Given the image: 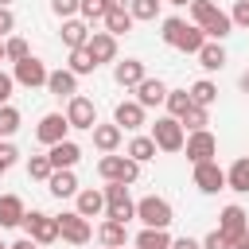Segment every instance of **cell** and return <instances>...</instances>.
<instances>
[{
  "label": "cell",
  "mask_w": 249,
  "mask_h": 249,
  "mask_svg": "<svg viewBox=\"0 0 249 249\" xmlns=\"http://www.w3.org/2000/svg\"><path fill=\"white\" fill-rule=\"evenodd\" d=\"M160 35H163L167 47H175V51H183V54H198L202 43H206V31L195 27V23H187V19H179V16H167Z\"/></svg>",
  "instance_id": "obj_1"
},
{
  "label": "cell",
  "mask_w": 249,
  "mask_h": 249,
  "mask_svg": "<svg viewBox=\"0 0 249 249\" xmlns=\"http://www.w3.org/2000/svg\"><path fill=\"white\" fill-rule=\"evenodd\" d=\"M191 19H195V27H202V31H206V39H218V43L233 31L230 12H222L214 0H191Z\"/></svg>",
  "instance_id": "obj_2"
},
{
  "label": "cell",
  "mask_w": 249,
  "mask_h": 249,
  "mask_svg": "<svg viewBox=\"0 0 249 249\" xmlns=\"http://www.w3.org/2000/svg\"><path fill=\"white\" fill-rule=\"evenodd\" d=\"M97 175H101L105 183H136V179H140V163H136L128 152H124V156L109 152V156L97 160Z\"/></svg>",
  "instance_id": "obj_3"
},
{
  "label": "cell",
  "mask_w": 249,
  "mask_h": 249,
  "mask_svg": "<svg viewBox=\"0 0 249 249\" xmlns=\"http://www.w3.org/2000/svg\"><path fill=\"white\" fill-rule=\"evenodd\" d=\"M152 140H156V148L160 152H183V144H187V132H183V121L179 117H156V124H152Z\"/></svg>",
  "instance_id": "obj_4"
},
{
  "label": "cell",
  "mask_w": 249,
  "mask_h": 249,
  "mask_svg": "<svg viewBox=\"0 0 249 249\" xmlns=\"http://www.w3.org/2000/svg\"><path fill=\"white\" fill-rule=\"evenodd\" d=\"M136 218H140L144 226L167 230V226L175 222V210H171V202H167V198H160V195H144V198L136 202Z\"/></svg>",
  "instance_id": "obj_5"
},
{
  "label": "cell",
  "mask_w": 249,
  "mask_h": 249,
  "mask_svg": "<svg viewBox=\"0 0 249 249\" xmlns=\"http://www.w3.org/2000/svg\"><path fill=\"white\" fill-rule=\"evenodd\" d=\"M105 218H117L128 226V218H136V202L128 198V183H105Z\"/></svg>",
  "instance_id": "obj_6"
},
{
  "label": "cell",
  "mask_w": 249,
  "mask_h": 249,
  "mask_svg": "<svg viewBox=\"0 0 249 249\" xmlns=\"http://www.w3.org/2000/svg\"><path fill=\"white\" fill-rule=\"evenodd\" d=\"M58 237L70 241V245H89V241H93V226H89L86 214L62 210V214H58Z\"/></svg>",
  "instance_id": "obj_7"
},
{
  "label": "cell",
  "mask_w": 249,
  "mask_h": 249,
  "mask_svg": "<svg viewBox=\"0 0 249 249\" xmlns=\"http://www.w3.org/2000/svg\"><path fill=\"white\" fill-rule=\"evenodd\" d=\"M23 230H27V237H31V241H39V245L58 241V218H54V214L27 210V214H23Z\"/></svg>",
  "instance_id": "obj_8"
},
{
  "label": "cell",
  "mask_w": 249,
  "mask_h": 249,
  "mask_svg": "<svg viewBox=\"0 0 249 249\" xmlns=\"http://www.w3.org/2000/svg\"><path fill=\"white\" fill-rule=\"evenodd\" d=\"M12 78H16V86H27V89H39V86H47V78H51V70H47V62H43V58H35V54H27V58H19V62L12 66Z\"/></svg>",
  "instance_id": "obj_9"
},
{
  "label": "cell",
  "mask_w": 249,
  "mask_h": 249,
  "mask_svg": "<svg viewBox=\"0 0 249 249\" xmlns=\"http://www.w3.org/2000/svg\"><path fill=\"white\" fill-rule=\"evenodd\" d=\"M66 121H70V128L93 132V124H97V105H93L86 93H74V97H66Z\"/></svg>",
  "instance_id": "obj_10"
},
{
  "label": "cell",
  "mask_w": 249,
  "mask_h": 249,
  "mask_svg": "<svg viewBox=\"0 0 249 249\" xmlns=\"http://www.w3.org/2000/svg\"><path fill=\"white\" fill-rule=\"evenodd\" d=\"M183 152H187V160H191V163H206V160H214V156H218V140H214V132H210V128H195V132L187 136Z\"/></svg>",
  "instance_id": "obj_11"
},
{
  "label": "cell",
  "mask_w": 249,
  "mask_h": 249,
  "mask_svg": "<svg viewBox=\"0 0 249 249\" xmlns=\"http://www.w3.org/2000/svg\"><path fill=\"white\" fill-rule=\"evenodd\" d=\"M66 132H70V121H66V113H47L39 124H35V140L39 144H58V140H66Z\"/></svg>",
  "instance_id": "obj_12"
},
{
  "label": "cell",
  "mask_w": 249,
  "mask_h": 249,
  "mask_svg": "<svg viewBox=\"0 0 249 249\" xmlns=\"http://www.w3.org/2000/svg\"><path fill=\"white\" fill-rule=\"evenodd\" d=\"M218 230L233 241V249H237V241H241V233L249 230V214H245V206H237V202H230L226 210H222V218H218Z\"/></svg>",
  "instance_id": "obj_13"
},
{
  "label": "cell",
  "mask_w": 249,
  "mask_h": 249,
  "mask_svg": "<svg viewBox=\"0 0 249 249\" xmlns=\"http://www.w3.org/2000/svg\"><path fill=\"white\" fill-rule=\"evenodd\" d=\"M195 187L202 195H218L226 187V171L218 167V160H206V163H195Z\"/></svg>",
  "instance_id": "obj_14"
},
{
  "label": "cell",
  "mask_w": 249,
  "mask_h": 249,
  "mask_svg": "<svg viewBox=\"0 0 249 249\" xmlns=\"http://www.w3.org/2000/svg\"><path fill=\"white\" fill-rule=\"evenodd\" d=\"M86 51H89V58L101 66V62H117V35H109V31H93L89 35V43H86Z\"/></svg>",
  "instance_id": "obj_15"
},
{
  "label": "cell",
  "mask_w": 249,
  "mask_h": 249,
  "mask_svg": "<svg viewBox=\"0 0 249 249\" xmlns=\"http://www.w3.org/2000/svg\"><path fill=\"white\" fill-rule=\"evenodd\" d=\"M144 78H148V74H144V62H140V58H124V62L117 58V62H113V82H117V86L136 89Z\"/></svg>",
  "instance_id": "obj_16"
},
{
  "label": "cell",
  "mask_w": 249,
  "mask_h": 249,
  "mask_svg": "<svg viewBox=\"0 0 249 249\" xmlns=\"http://www.w3.org/2000/svg\"><path fill=\"white\" fill-rule=\"evenodd\" d=\"M47 191H51L54 198H70V195H78V175H74V167H54L51 179H47Z\"/></svg>",
  "instance_id": "obj_17"
},
{
  "label": "cell",
  "mask_w": 249,
  "mask_h": 249,
  "mask_svg": "<svg viewBox=\"0 0 249 249\" xmlns=\"http://www.w3.org/2000/svg\"><path fill=\"white\" fill-rule=\"evenodd\" d=\"M144 105L140 101H117V109H113V121L121 124V128H128V132H136L140 124H144Z\"/></svg>",
  "instance_id": "obj_18"
},
{
  "label": "cell",
  "mask_w": 249,
  "mask_h": 249,
  "mask_svg": "<svg viewBox=\"0 0 249 249\" xmlns=\"http://www.w3.org/2000/svg\"><path fill=\"white\" fill-rule=\"evenodd\" d=\"M121 136H124V128L113 121V124H93V148L101 152V156H109V152H117L121 148Z\"/></svg>",
  "instance_id": "obj_19"
},
{
  "label": "cell",
  "mask_w": 249,
  "mask_h": 249,
  "mask_svg": "<svg viewBox=\"0 0 249 249\" xmlns=\"http://www.w3.org/2000/svg\"><path fill=\"white\" fill-rule=\"evenodd\" d=\"M74 210H78V214H86V218L105 214V191H97V187L78 191V195H74Z\"/></svg>",
  "instance_id": "obj_20"
},
{
  "label": "cell",
  "mask_w": 249,
  "mask_h": 249,
  "mask_svg": "<svg viewBox=\"0 0 249 249\" xmlns=\"http://www.w3.org/2000/svg\"><path fill=\"white\" fill-rule=\"evenodd\" d=\"M23 214H27V206H23L19 195H0V226H4V230L23 226Z\"/></svg>",
  "instance_id": "obj_21"
},
{
  "label": "cell",
  "mask_w": 249,
  "mask_h": 249,
  "mask_svg": "<svg viewBox=\"0 0 249 249\" xmlns=\"http://www.w3.org/2000/svg\"><path fill=\"white\" fill-rule=\"evenodd\" d=\"M47 89H51L54 97H74V93H78V74H74L70 66H62V70H51V78H47Z\"/></svg>",
  "instance_id": "obj_22"
},
{
  "label": "cell",
  "mask_w": 249,
  "mask_h": 249,
  "mask_svg": "<svg viewBox=\"0 0 249 249\" xmlns=\"http://www.w3.org/2000/svg\"><path fill=\"white\" fill-rule=\"evenodd\" d=\"M136 101H140L144 109H156V105L167 101V86H163L160 78H144V82L136 86Z\"/></svg>",
  "instance_id": "obj_23"
},
{
  "label": "cell",
  "mask_w": 249,
  "mask_h": 249,
  "mask_svg": "<svg viewBox=\"0 0 249 249\" xmlns=\"http://www.w3.org/2000/svg\"><path fill=\"white\" fill-rule=\"evenodd\" d=\"M89 23L86 19H62V43L70 47V51H78V47H86L89 43Z\"/></svg>",
  "instance_id": "obj_24"
},
{
  "label": "cell",
  "mask_w": 249,
  "mask_h": 249,
  "mask_svg": "<svg viewBox=\"0 0 249 249\" xmlns=\"http://www.w3.org/2000/svg\"><path fill=\"white\" fill-rule=\"evenodd\" d=\"M47 156H51V163H54V167H74V163L82 160V148L66 136V140H58V144H51V152H47Z\"/></svg>",
  "instance_id": "obj_25"
},
{
  "label": "cell",
  "mask_w": 249,
  "mask_h": 249,
  "mask_svg": "<svg viewBox=\"0 0 249 249\" xmlns=\"http://www.w3.org/2000/svg\"><path fill=\"white\" fill-rule=\"evenodd\" d=\"M226 187L237 191V195H249V156H237L226 171Z\"/></svg>",
  "instance_id": "obj_26"
},
{
  "label": "cell",
  "mask_w": 249,
  "mask_h": 249,
  "mask_svg": "<svg viewBox=\"0 0 249 249\" xmlns=\"http://www.w3.org/2000/svg\"><path fill=\"white\" fill-rule=\"evenodd\" d=\"M198 66H202V70H222V66H226V47H222L218 39H206L202 51H198Z\"/></svg>",
  "instance_id": "obj_27"
},
{
  "label": "cell",
  "mask_w": 249,
  "mask_h": 249,
  "mask_svg": "<svg viewBox=\"0 0 249 249\" xmlns=\"http://www.w3.org/2000/svg\"><path fill=\"white\" fill-rule=\"evenodd\" d=\"M97 241H101V245H124V241H128V226L117 222V218H105V222L97 226Z\"/></svg>",
  "instance_id": "obj_28"
},
{
  "label": "cell",
  "mask_w": 249,
  "mask_h": 249,
  "mask_svg": "<svg viewBox=\"0 0 249 249\" xmlns=\"http://www.w3.org/2000/svg\"><path fill=\"white\" fill-rule=\"evenodd\" d=\"M136 249H171V233L167 230H156V226H144L136 233Z\"/></svg>",
  "instance_id": "obj_29"
},
{
  "label": "cell",
  "mask_w": 249,
  "mask_h": 249,
  "mask_svg": "<svg viewBox=\"0 0 249 249\" xmlns=\"http://www.w3.org/2000/svg\"><path fill=\"white\" fill-rule=\"evenodd\" d=\"M132 23H136V19H132V12H128V8L105 12V31H109V35H128V31H132Z\"/></svg>",
  "instance_id": "obj_30"
},
{
  "label": "cell",
  "mask_w": 249,
  "mask_h": 249,
  "mask_svg": "<svg viewBox=\"0 0 249 249\" xmlns=\"http://www.w3.org/2000/svg\"><path fill=\"white\" fill-rule=\"evenodd\" d=\"M124 152H128L136 163H148V160H156V152H160V148H156V140H152V136H132Z\"/></svg>",
  "instance_id": "obj_31"
},
{
  "label": "cell",
  "mask_w": 249,
  "mask_h": 249,
  "mask_svg": "<svg viewBox=\"0 0 249 249\" xmlns=\"http://www.w3.org/2000/svg\"><path fill=\"white\" fill-rule=\"evenodd\" d=\"M214 97H218V86H214L210 78H202V82H195V86H191V101H195V105H206V109H210V105H214Z\"/></svg>",
  "instance_id": "obj_32"
},
{
  "label": "cell",
  "mask_w": 249,
  "mask_h": 249,
  "mask_svg": "<svg viewBox=\"0 0 249 249\" xmlns=\"http://www.w3.org/2000/svg\"><path fill=\"white\" fill-rule=\"evenodd\" d=\"M163 105H167L171 117H183L195 101H191V89H167V101H163Z\"/></svg>",
  "instance_id": "obj_33"
},
{
  "label": "cell",
  "mask_w": 249,
  "mask_h": 249,
  "mask_svg": "<svg viewBox=\"0 0 249 249\" xmlns=\"http://www.w3.org/2000/svg\"><path fill=\"white\" fill-rule=\"evenodd\" d=\"M160 4H163V0H128V12H132V19L148 23V19L160 16Z\"/></svg>",
  "instance_id": "obj_34"
},
{
  "label": "cell",
  "mask_w": 249,
  "mask_h": 249,
  "mask_svg": "<svg viewBox=\"0 0 249 249\" xmlns=\"http://www.w3.org/2000/svg\"><path fill=\"white\" fill-rule=\"evenodd\" d=\"M19 109L16 105H0V136H16L19 132Z\"/></svg>",
  "instance_id": "obj_35"
},
{
  "label": "cell",
  "mask_w": 249,
  "mask_h": 249,
  "mask_svg": "<svg viewBox=\"0 0 249 249\" xmlns=\"http://www.w3.org/2000/svg\"><path fill=\"white\" fill-rule=\"evenodd\" d=\"M27 54H31V47H27L19 35H8V39H4V58H8L12 66H16L19 58H27Z\"/></svg>",
  "instance_id": "obj_36"
},
{
  "label": "cell",
  "mask_w": 249,
  "mask_h": 249,
  "mask_svg": "<svg viewBox=\"0 0 249 249\" xmlns=\"http://www.w3.org/2000/svg\"><path fill=\"white\" fill-rule=\"evenodd\" d=\"M70 70L82 78V74H93V70H97V62L89 58V51H86V47H78V51H70Z\"/></svg>",
  "instance_id": "obj_37"
},
{
  "label": "cell",
  "mask_w": 249,
  "mask_h": 249,
  "mask_svg": "<svg viewBox=\"0 0 249 249\" xmlns=\"http://www.w3.org/2000/svg\"><path fill=\"white\" fill-rule=\"evenodd\" d=\"M179 121H183V128H191V132H195V128H206V124H210V113H206V105H191Z\"/></svg>",
  "instance_id": "obj_38"
},
{
  "label": "cell",
  "mask_w": 249,
  "mask_h": 249,
  "mask_svg": "<svg viewBox=\"0 0 249 249\" xmlns=\"http://www.w3.org/2000/svg\"><path fill=\"white\" fill-rule=\"evenodd\" d=\"M51 171H54V163H51V156H31V160H27V175H31V179H39V183H47V179H51Z\"/></svg>",
  "instance_id": "obj_39"
},
{
  "label": "cell",
  "mask_w": 249,
  "mask_h": 249,
  "mask_svg": "<svg viewBox=\"0 0 249 249\" xmlns=\"http://www.w3.org/2000/svg\"><path fill=\"white\" fill-rule=\"evenodd\" d=\"M78 16H82L86 23H93V19H105V0H82Z\"/></svg>",
  "instance_id": "obj_40"
},
{
  "label": "cell",
  "mask_w": 249,
  "mask_h": 249,
  "mask_svg": "<svg viewBox=\"0 0 249 249\" xmlns=\"http://www.w3.org/2000/svg\"><path fill=\"white\" fill-rule=\"evenodd\" d=\"M78 8H82V0H51V12H54L58 19H74Z\"/></svg>",
  "instance_id": "obj_41"
},
{
  "label": "cell",
  "mask_w": 249,
  "mask_h": 249,
  "mask_svg": "<svg viewBox=\"0 0 249 249\" xmlns=\"http://www.w3.org/2000/svg\"><path fill=\"white\" fill-rule=\"evenodd\" d=\"M230 19H233V27H245L249 31V0H237L233 12H230Z\"/></svg>",
  "instance_id": "obj_42"
},
{
  "label": "cell",
  "mask_w": 249,
  "mask_h": 249,
  "mask_svg": "<svg viewBox=\"0 0 249 249\" xmlns=\"http://www.w3.org/2000/svg\"><path fill=\"white\" fill-rule=\"evenodd\" d=\"M202 249H233V241L222 233V230H214V233H206V241H202Z\"/></svg>",
  "instance_id": "obj_43"
},
{
  "label": "cell",
  "mask_w": 249,
  "mask_h": 249,
  "mask_svg": "<svg viewBox=\"0 0 249 249\" xmlns=\"http://www.w3.org/2000/svg\"><path fill=\"white\" fill-rule=\"evenodd\" d=\"M12 31H16V16H12L8 4H0V39H8Z\"/></svg>",
  "instance_id": "obj_44"
},
{
  "label": "cell",
  "mask_w": 249,
  "mask_h": 249,
  "mask_svg": "<svg viewBox=\"0 0 249 249\" xmlns=\"http://www.w3.org/2000/svg\"><path fill=\"white\" fill-rule=\"evenodd\" d=\"M16 160H19V152H16V148H12L8 140H0V175H4V171H8V167H12Z\"/></svg>",
  "instance_id": "obj_45"
},
{
  "label": "cell",
  "mask_w": 249,
  "mask_h": 249,
  "mask_svg": "<svg viewBox=\"0 0 249 249\" xmlns=\"http://www.w3.org/2000/svg\"><path fill=\"white\" fill-rule=\"evenodd\" d=\"M12 89H16V78L0 70V105H8V101H12Z\"/></svg>",
  "instance_id": "obj_46"
},
{
  "label": "cell",
  "mask_w": 249,
  "mask_h": 249,
  "mask_svg": "<svg viewBox=\"0 0 249 249\" xmlns=\"http://www.w3.org/2000/svg\"><path fill=\"white\" fill-rule=\"evenodd\" d=\"M171 249H202V241H195V237H175Z\"/></svg>",
  "instance_id": "obj_47"
},
{
  "label": "cell",
  "mask_w": 249,
  "mask_h": 249,
  "mask_svg": "<svg viewBox=\"0 0 249 249\" xmlns=\"http://www.w3.org/2000/svg\"><path fill=\"white\" fill-rule=\"evenodd\" d=\"M8 249H39V241H31V237H19V241H12Z\"/></svg>",
  "instance_id": "obj_48"
},
{
  "label": "cell",
  "mask_w": 249,
  "mask_h": 249,
  "mask_svg": "<svg viewBox=\"0 0 249 249\" xmlns=\"http://www.w3.org/2000/svg\"><path fill=\"white\" fill-rule=\"evenodd\" d=\"M117 8H128V0H105V12H117Z\"/></svg>",
  "instance_id": "obj_49"
},
{
  "label": "cell",
  "mask_w": 249,
  "mask_h": 249,
  "mask_svg": "<svg viewBox=\"0 0 249 249\" xmlns=\"http://www.w3.org/2000/svg\"><path fill=\"white\" fill-rule=\"evenodd\" d=\"M237 86H241V93H249V70L241 74V82H237Z\"/></svg>",
  "instance_id": "obj_50"
},
{
  "label": "cell",
  "mask_w": 249,
  "mask_h": 249,
  "mask_svg": "<svg viewBox=\"0 0 249 249\" xmlns=\"http://www.w3.org/2000/svg\"><path fill=\"white\" fill-rule=\"evenodd\" d=\"M237 249H249V230L241 233V241H237Z\"/></svg>",
  "instance_id": "obj_51"
},
{
  "label": "cell",
  "mask_w": 249,
  "mask_h": 249,
  "mask_svg": "<svg viewBox=\"0 0 249 249\" xmlns=\"http://www.w3.org/2000/svg\"><path fill=\"white\" fill-rule=\"evenodd\" d=\"M167 4H191V0H167Z\"/></svg>",
  "instance_id": "obj_52"
},
{
  "label": "cell",
  "mask_w": 249,
  "mask_h": 249,
  "mask_svg": "<svg viewBox=\"0 0 249 249\" xmlns=\"http://www.w3.org/2000/svg\"><path fill=\"white\" fill-rule=\"evenodd\" d=\"M101 249H124V245H101Z\"/></svg>",
  "instance_id": "obj_53"
},
{
  "label": "cell",
  "mask_w": 249,
  "mask_h": 249,
  "mask_svg": "<svg viewBox=\"0 0 249 249\" xmlns=\"http://www.w3.org/2000/svg\"><path fill=\"white\" fill-rule=\"evenodd\" d=\"M0 62H4V39H0Z\"/></svg>",
  "instance_id": "obj_54"
},
{
  "label": "cell",
  "mask_w": 249,
  "mask_h": 249,
  "mask_svg": "<svg viewBox=\"0 0 249 249\" xmlns=\"http://www.w3.org/2000/svg\"><path fill=\"white\" fill-rule=\"evenodd\" d=\"M0 4H8V8H12V0H0Z\"/></svg>",
  "instance_id": "obj_55"
},
{
  "label": "cell",
  "mask_w": 249,
  "mask_h": 249,
  "mask_svg": "<svg viewBox=\"0 0 249 249\" xmlns=\"http://www.w3.org/2000/svg\"><path fill=\"white\" fill-rule=\"evenodd\" d=\"M0 249H8V245H4V241H0Z\"/></svg>",
  "instance_id": "obj_56"
}]
</instances>
